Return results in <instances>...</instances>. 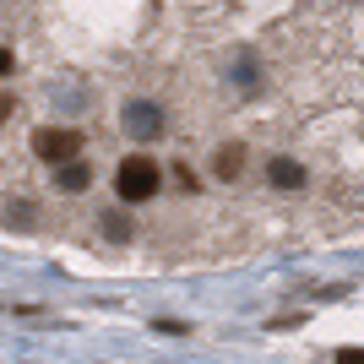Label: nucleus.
Segmentation results:
<instances>
[{"instance_id":"nucleus-1","label":"nucleus","mask_w":364,"mask_h":364,"mask_svg":"<svg viewBox=\"0 0 364 364\" xmlns=\"http://www.w3.org/2000/svg\"><path fill=\"white\" fill-rule=\"evenodd\" d=\"M158 164H152L147 152H131V158H120V168H114V191H120V201H152L158 196Z\"/></svg>"},{"instance_id":"nucleus-2","label":"nucleus","mask_w":364,"mask_h":364,"mask_svg":"<svg viewBox=\"0 0 364 364\" xmlns=\"http://www.w3.org/2000/svg\"><path fill=\"white\" fill-rule=\"evenodd\" d=\"M33 152L44 164H65V158L82 152V131L76 125H44V131H33Z\"/></svg>"},{"instance_id":"nucleus-8","label":"nucleus","mask_w":364,"mask_h":364,"mask_svg":"<svg viewBox=\"0 0 364 364\" xmlns=\"http://www.w3.org/2000/svg\"><path fill=\"white\" fill-rule=\"evenodd\" d=\"M0 76H11V49H0Z\"/></svg>"},{"instance_id":"nucleus-6","label":"nucleus","mask_w":364,"mask_h":364,"mask_svg":"<svg viewBox=\"0 0 364 364\" xmlns=\"http://www.w3.org/2000/svg\"><path fill=\"white\" fill-rule=\"evenodd\" d=\"M55 180H60V191H71V196H76V191H87V185H92V168H87V164H76V158H65Z\"/></svg>"},{"instance_id":"nucleus-5","label":"nucleus","mask_w":364,"mask_h":364,"mask_svg":"<svg viewBox=\"0 0 364 364\" xmlns=\"http://www.w3.org/2000/svg\"><path fill=\"white\" fill-rule=\"evenodd\" d=\"M267 180H272L277 191H304V168L294 164V158H272V164H267Z\"/></svg>"},{"instance_id":"nucleus-7","label":"nucleus","mask_w":364,"mask_h":364,"mask_svg":"<svg viewBox=\"0 0 364 364\" xmlns=\"http://www.w3.org/2000/svg\"><path fill=\"white\" fill-rule=\"evenodd\" d=\"M104 234L114 245H125V240H131V218H125V213H104Z\"/></svg>"},{"instance_id":"nucleus-4","label":"nucleus","mask_w":364,"mask_h":364,"mask_svg":"<svg viewBox=\"0 0 364 364\" xmlns=\"http://www.w3.org/2000/svg\"><path fill=\"white\" fill-rule=\"evenodd\" d=\"M125 131L131 136H158L164 125H158V109L152 104H125Z\"/></svg>"},{"instance_id":"nucleus-3","label":"nucleus","mask_w":364,"mask_h":364,"mask_svg":"<svg viewBox=\"0 0 364 364\" xmlns=\"http://www.w3.org/2000/svg\"><path fill=\"white\" fill-rule=\"evenodd\" d=\"M213 174L218 180H240L245 174V141H223V147L213 152Z\"/></svg>"}]
</instances>
